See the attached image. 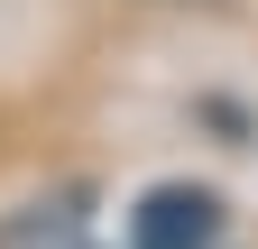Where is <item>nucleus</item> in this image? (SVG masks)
<instances>
[{"label":"nucleus","instance_id":"f03ea898","mask_svg":"<svg viewBox=\"0 0 258 249\" xmlns=\"http://www.w3.org/2000/svg\"><path fill=\"white\" fill-rule=\"evenodd\" d=\"M0 249H92V203H83V184L19 194L10 212H0Z\"/></svg>","mask_w":258,"mask_h":249},{"label":"nucleus","instance_id":"f257e3e1","mask_svg":"<svg viewBox=\"0 0 258 249\" xmlns=\"http://www.w3.org/2000/svg\"><path fill=\"white\" fill-rule=\"evenodd\" d=\"M129 249H221V194L203 184H148L129 212Z\"/></svg>","mask_w":258,"mask_h":249}]
</instances>
